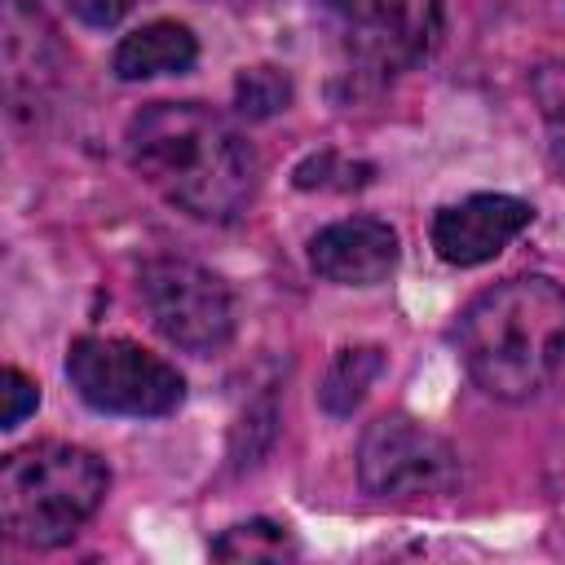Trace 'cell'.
Masks as SVG:
<instances>
[{"label":"cell","mask_w":565,"mask_h":565,"mask_svg":"<svg viewBox=\"0 0 565 565\" xmlns=\"http://www.w3.org/2000/svg\"><path fill=\"white\" fill-rule=\"evenodd\" d=\"M212 552H216L221 561H278V556H291L296 543H291V534H287L282 525H274V521H247V525L225 530V534L212 543Z\"/></svg>","instance_id":"cell-14"},{"label":"cell","mask_w":565,"mask_h":565,"mask_svg":"<svg viewBox=\"0 0 565 565\" xmlns=\"http://www.w3.org/2000/svg\"><path fill=\"white\" fill-rule=\"evenodd\" d=\"M287 102H291V79L278 66L238 71V79H234V106H238V115L269 119V115L287 110Z\"/></svg>","instance_id":"cell-15"},{"label":"cell","mask_w":565,"mask_h":565,"mask_svg":"<svg viewBox=\"0 0 565 565\" xmlns=\"http://www.w3.org/2000/svg\"><path fill=\"white\" fill-rule=\"evenodd\" d=\"M106 463L71 441H35L0 468V521L22 547L66 543L106 499Z\"/></svg>","instance_id":"cell-3"},{"label":"cell","mask_w":565,"mask_h":565,"mask_svg":"<svg viewBox=\"0 0 565 565\" xmlns=\"http://www.w3.org/2000/svg\"><path fill=\"white\" fill-rule=\"evenodd\" d=\"M124 146L132 172L199 221H234L256 199L260 159L212 106L150 102L132 115Z\"/></svg>","instance_id":"cell-1"},{"label":"cell","mask_w":565,"mask_h":565,"mask_svg":"<svg viewBox=\"0 0 565 565\" xmlns=\"http://www.w3.org/2000/svg\"><path fill=\"white\" fill-rule=\"evenodd\" d=\"M137 291H141V305H146L154 331L168 344L199 353V358L230 344L234 296L212 269L181 260V256H154L141 265Z\"/></svg>","instance_id":"cell-5"},{"label":"cell","mask_w":565,"mask_h":565,"mask_svg":"<svg viewBox=\"0 0 565 565\" xmlns=\"http://www.w3.org/2000/svg\"><path fill=\"white\" fill-rule=\"evenodd\" d=\"M66 380L102 415H168L185 397V380L172 362L119 335L75 340L66 353Z\"/></svg>","instance_id":"cell-4"},{"label":"cell","mask_w":565,"mask_h":565,"mask_svg":"<svg viewBox=\"0 0 565 565\" xmlns=\"http://www.w3.org/2000/svg\"><path fill=\"white\" fill-rule=\"evenodd\" d=\"M84 26H115L128 9H132V0H62Z\"/></svg>","instance_id":"cell-17"},{"label":"cell","mask_w":565,"mask_h":565,"mask_svg":"<svg viewBox=\"0 0 565 565\" xmlns=\"http://www.w3.org/2000/svg\"><path fill=\"white\" fill-rule=\"evenodd\" d=\"M358 481L380 499H428L459 486L455 450L406 415H380L358 446Z\"/></svg>","instance_id":"cell-6"},{"label":"cell","mask_w":565,"mask_h":565,"mask_svg":"<svg viewBox=\"0 0 565 565\" xmlns=\"http://www.w3.org/2000/svg\"><path fill=\"white\" fill-rule=\"evenodd\" d=\"M455 335L477 388L503 402L534 397L565 358V287L543 274L503 278L463 309Z\"/></svg>","instance_id":"cell-2"},{"label":"cell","mask_w":565,"mask_h":565,"mask_svg":"<svg viewBox=\"0 0 565 565\" xmlns=\"http://www.w3.org/2000/svg\"><path fill=\"white\" fill-rule=\"evenodd\" d=\"M362 62L397 71L419 62L441 31V0H322Z\"/></svg>","instance_id":"cell-7"},{"label":"cell","mask_w":565,"mask_h":565,"mask_svg":"<svg viewBox=\"0 0 565 565\" xmlns=\"http://www.w3.org/2000/svg\"><path fill=\"white\" fill-rule=\"evenodd\" d=\"M57 44L44 13L31 9L26 0H4V84L13 102L22 97V84L35 102V88L53 75V62H49Z\"/></svg>","instance_id":"cell-10"},{"label":"cell","mask_w":565,"mask_h":565,"mask_svg":"<svg viewBox=\"0 0 565 565\" xmlns=\"http://www.w3.org/2000/svg\"><path fill=\"white\" fill-rule=\"evenodd\" d=\"M0 393H4V411H0V428H18L35 406H40V388L18 371V366H4L0 375Z\"/></svg>","instance_id":"cell-16"},{"label":"cell","mask_w":565,"mask_h":565,"mask_svg":"<svg viewBox=\"0 0 565 565\" xmlns=\"http://www.w3.org/2000/svg\"><path fill=\"white\" fill-rule=\"evenodd\" d=\"M384 371V353L375 344H353V349H340L322 375V388H318V402L327 415H353V406L366 397L371 380Z\"/></svg>","instance_id":"cell-12"},{"label":"cell","mask_w":565,"mask_h":565,"mask_svg":"<svg viewBox=\"0 0 565 565\" xmlns=\"http://www.w3.org/2000/svg\"><path fill=\"white\" fill-rule=\"evenodd\" d=\"M309 265L340 287H375L397 265V234L388 221L349 216L331 221L309 238Z\"/></svg>","instance_id":"cell-9"},{"label":"cell","mask_w":565,"mask_h":565,"mask_svg":"<svg viewBox=\"0 0 565 565\" xmlns=\"http://www.w3.org/2000/svg\"><path fill=\"white\" fill-rule=\"evenodd\" d=\"M530 93H534L543 128H547V154H552L556 172L565 177V57L539 62L530 75Z\"/></svg>","instance_id":"cell-13"},{"label":"cell","mask_w":565,"mask_h":565,"mask_svg":"<svg viewBox=\"0 0 565 565\" xmlns=\"http://www.w3.org/2000/svg\"><path fill=\"white\" fill-rule=\"evenodd\" d=\"M199 57L190 26L181 22H146L115 44V75L119 79H150V75H181Z\"/></svg>","instance_id":"cell-11"},{"label":"cell","mask_w":565,"mask_h":565,"mask_svg":"<svg viewBox=\"0 0 565 565\" xmlns=\"http://www.w3.org/2000/svg\"><path fill=\"white\" fill-rule=\"evenodd\" d=\"M225 4H234V0H225Z\"/></svg>","instance_id":"cell-18"},{"label":"cell","mask_w":565,"mask_h":565,"mask_svg":"<svg viewBox=\"0 0 565 565\" xmlns=\"http://www.w3.org/2000/svg\"><path fill=\"white\" fill-rule=\"evenodd\" d=\"M534 221V207L512 194H472L433 216V247L446 265H486L494 260L525 225Z\"/></svg>","instance_id":"cell-8"}]
</instances>
